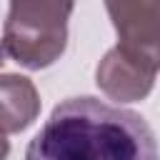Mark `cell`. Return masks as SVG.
<instances>
[{
  "mask_svg": "<svg viewBox=\"0 0 160 160\" xmlns=\"http://www.w3.org/2000/svg\"><path fill=\"white\" fill-rule=\"evenodd\" d=\"M40 112V95L22 75H0V130L20 132Z\"/></svg>",
  "mask_w": 160,
  "mask_h": 160,
  "instance_id": "5b68a950",
  "label": "cell"
},
{
  "mask_svg": "<svg viewBox=\"0 0 160 160\" xmlns=\"http://www.w3.org/2000/svg\"><path fill=\"white\" fill-rule=\"evenodd\" d=\"M155 75H158L155 68L125 55L118 48L105 52V58L98 65V85H100V90L108 98L120 100V102L142 100L152 90Z\"/></svg>",
  "mask_w": 160,
  "mask_h": 160,
  "instance_id": "277c9868",
  "label": "cell"
},
{
  "mask_svg": "<svg viewBox=\"0 0 160 160\" xmlns=\"http://www.w3.org/2000/svg\"><path fill=\"white\" fill-rule=\"evenodd\" d=\"M25 160H158V145L138 112L95 98H70L30 140Z\"/></svg>",
  "mask_w": 160,
  "mask_h": 160,
  "instance_id": "6da1fadb",
  "label": "cell"
},
{
  "mask_svg": "<svg viewBox=\"0 0 160 160\" xmlns=\"http://www.w3.org/2000/svg\"><path fill=\"white\" fill-rule=\"evenodd\" d=\"M72 2H12L0 40V62L40 70L52 65L68 42Z\"/></svg>",
  "mask_w": 160,
  "mask_h": 160,
  "instance_id": "7a4b0ae2",
  "label": "cell"
},
{
  "mask_svg": "<svg viewBox=\"0 0 160 160\" xmlns=\"http://www.w3.org/2000/svg\"><path fill=\"white\" fill-rule=\"evenodd\" d=\"M8 152H10V142H8L5 132L0 130V160H5V158H8Z\"/></svg>",
  "mask_w": 160,
  "mask_h": 160,
  "instance_id": "8992f818",
  "label": "cell"
},
{
  "mask_svg": "<svg viewBox=\"0 0 160 160\" xmlns=\"http://www.w3.org/2000/svg\"><path fill=\"white\" fill-rule=\"evenodd\" d=\"M108 12L118 30L120 42L115 45L125 55L160 68V2H108Z\"/></svg>",
  "mask_w": 160,
  "mask_h": 160,
  "instance_id": "3957f363",
  "label": "cell"
}]
</instances>
